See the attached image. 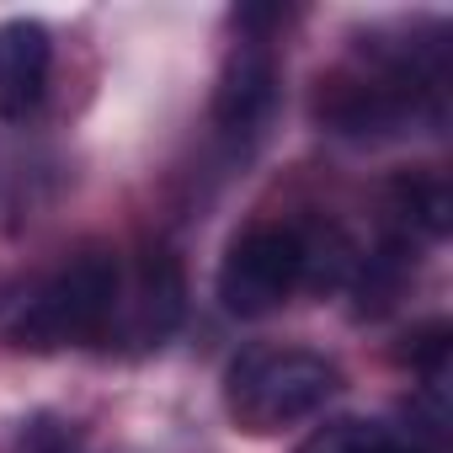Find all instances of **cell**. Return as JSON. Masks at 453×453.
I'll list each match as a JSON object with an SVG mask.
<instances>
[{"label": "cell", "instance_id": "1", "mask_svg": "<svg viewBox=\"0 0 453 453\" xmlns=\"http://www.w3.org/2000/svg\"><path fill=\"white\" fill-rule=\"evenodd\" d=\"M123 262L107 246H86L65 257L6 320V336L17 347L59 352V347H86L102 342L118 315H123Z\"/></svg>", "mask_w": 453, "mask_h": 453}, {"label": "cell", "instance_id": "2", "mask_svg": "<svg viewBox=\"0 0 453 453\" xmlns=\"http://www.w3.org/2000/svg\"><path fill=\"white\" fill-rule=\"evenodd\" d=\"M342 389V368L315 347H251L224 368V411L251 437H273L320 416Z\"/></svg>", "mask_w": 453, "mask_h": 453}, {"label": "cell", "instance_id": "3", "mask_svg": "<svg viewBox=\"0 0 453 453\" xmlns=\"http://www.w3.org/2000/svg\"><path fill=\"white\" fill-rule=\"evenodd\" d=\"M310 278L304 224H251L219 262V304L235 320H262L283 310Z\"/></svg>", "mask_w": 453, "mask_h": 453}, {"label": "cell", "instance_id": "4", "mask_svg": "<svg viewBox=\"0 0 453 453\" xmlns=\"http://www.w3.org/2000/svg\"><path fill=\"white\" fill-rule=\"evenodd\" d=\"M278 112V54L267 38H241L213 86V123L230 144H251L267 134Z\"/></svg>", "mask_w": 453, "mask_h": 453}, {"label": "cell", "instance_id": "5", "mask_svg": "<svg viewBox=\"0 0 453 453\" xmlns=\"http://www.w3.org/2000/svg\"><path fill=\"white\" fill-rule=\"evenodd\" d=\"M49 70H54V38L43 22L33 17L0 22V123H17L43 102Z\"/></svg>", "mask_w": 453, "mask_h": 453}, {"label": "cell", "instance_id": "6", "mask_svg": "<svg viewBox=\"0 0 453 453\" xmlns=\"http://www.w3.org/2000/svg\"><path fill=\"white\" fill-rule=\"evenodd\" d=\"M181 299H187V288H181L176 257H171V251H150V257L139 262L134 299H128V283H123V304H128L134 342H144V347L165 342V336L176 331V320H181Z\"/></svg>", "mask_w": 453, "mask_h": 453}, {"label": "cell", "instance_id": "7", "mask_svg": "<svg viewBox=\"0 0 453 453\" xmlns=\"http://www.w3.org/2000/svg\"><path fill=\"white\" fill-rule=\"evenodd\" d=\"M299 453H432L416 432H400L389 421H368V416H336L326 426H315Z\"/></svg>", "mask_w": 453, "mask_h": 453}, {"label": "cell", "instance_id": "8", "mask_svg": "<svg viewBox=\"0 0 453 453\" xmlns=\"http://www.w3.org/2000/svg\"><path fill=\"white\" fill-rule=\"evenodd\" d=\"M395 213L405 224V235L421 230L426 241H437L448 230V187L432 181V176H416V181H400L395 187Z\"/></svg>", "mask_w": 453, "mask_h": 453}, {"label": "cell", "instance_id": "9", "mask_svg": "<svg viewBox=\"0 0 453 453\" xmlns=\"http://www.w3.org/2000/svg\"><path fill=\"white\" fill-rule=\"evenodd\" d=\"M17 453H86L81 432L59 416H33L22 421V437H17Z\"/></svg>", "mask_w": 453, "mask_h": 453}]
</instances>
